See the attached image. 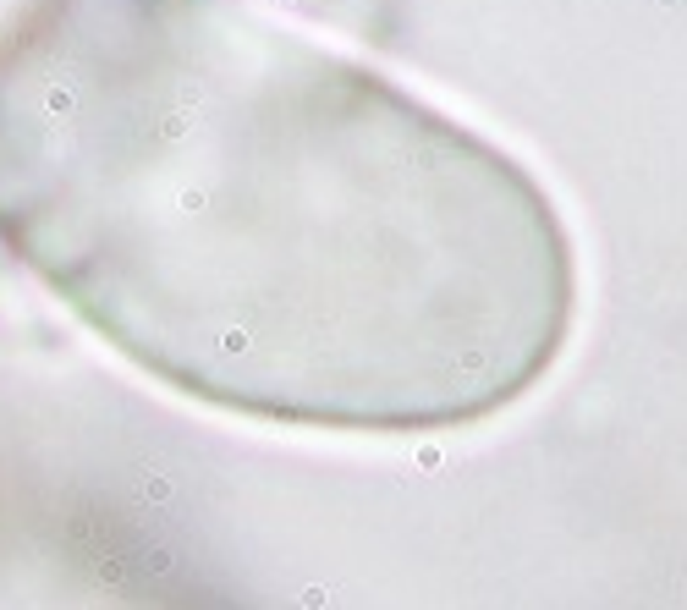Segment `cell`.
Instances as JSON below:
<instances>
[{
  "mask_svg": "<svg viewBox=\"0 0 687 610\" xmlns=\"http://www.w3.org/2000/svg\"><path fill=\"white\" fill-rule=\"evenodd\" d=\"M0 236L138 369L303 429L478 424L577 303L506 154L236 0H50L0 77Z\"/></svg>",
  "mask_w": 687,
  "mask_h": 610,
  "instance_id": "obj_1",
  "label": "cell"
}]
</instances>
